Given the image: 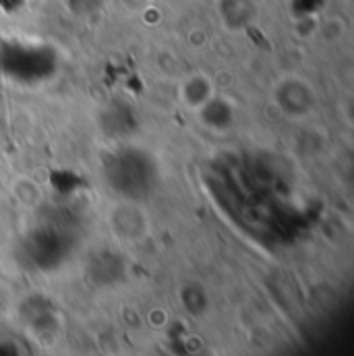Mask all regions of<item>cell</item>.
Segmentation results:
<instances>
[{"label": "cell", "instance_id": "cell-1", "mask_svg": "<svg viewBox=\"0 0 354 356\" xmlns=\"http://www.w3.org/2000/svg\"><path fill=\"white\" fill-rule=\"evenodd\" d=\"M275 102L282 108L286 116L300 118L307 116L315 104V93L303 79H286L280 88L275 89Z\"/></svg>", "mask_w": 354, "mask_h": 356}, {"label": "cell", "instance_id": "cell-2", "mask_svg": "<svg viewBox=\"0 0 354 356\" xmlns=\"http://www.w3.org/2000/svg\"><path fill=\"white\" fill-rule=\"evenodd\" d=\"M182 102L195 110H201L211 97H214V89L207 83L205 77H191L186 79V83L180 89Z\"/></svg>", "mask_w": 354, "mask_h": 356}]
</instances>
